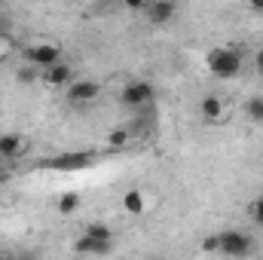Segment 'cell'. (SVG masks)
<instances>
[{
    "label": "cell",
    "mask_w": 263,
    "mask_h": 260,
    "mask_svg": "<svg viewBox=\"0 0 263 260\" xmlns=\"http://www.w3.org/2000/svg\"><path fill=\"white\" fill-rule=\"evenodd\" d=\"M205 67H208V73L217 77V80H233V77H239V70H242V52L233 49V46H214V49L205 55Z\"/></svg>",
    "instance_id": "1"
},
{
    "label": "cell",
    "mask_w": 263,
    "mask_h": 260,
    "mask_svg": "<svg viewBox=\"0 0 263 260\" xmlns=\"http://www.w3.org/2000/svg\"><path fill=\"white\" fill-rule=\"evenodd\" d=\"M153 86L147 83V80H132L123 86V92H120V101H123V107H132V110H138V107H147L150 101H153Z\"/></svg>",
    "instance_id": "2"
},
{
    "label": "cell",
    "mask_w": 263,
    "mask_h": 260,
    "mask_svg": "<svg viewBox=\"0 0 263 260\" xmlns=\"http://www.w3.org/2000/svg\"><path fill=\"white\" fill-rule=\"evenodd\" d=\"M254 251V242L251 236H245L242 230H227L220 233V254L227 257H248Z\"/></svg>",
    "instance_id": "3"
},
{
    "label": "cell",
    "mask_w": 263,
    "mask_h": 260,
    "mask_svg": "<svg viewBox=\"0 0 263 260\" xmlns=\"http://www.w3.org/2000/svg\"><path fill=\"white\" fill-rule=\"evenodd\" d=\"M98 95H101V83H98V80H70L67 101H70L73 107H86V104H92Z\"/></svg>",
    "instance_id": "4"
},
{
    "label": "cell",
    "mask_w": 263,
    "mask_h": 260,
    "mask_svg": "<svg viewBox=\"0 0 263 260\" xmlns=\"http://www.w3.org/2000/svg\"><path fill=\"white\" fill-rule=\"evenodd\" d=\"M25 62H31V65H37L40 70H46L49 65L62 62V49L55 43H34V46L25 49Z\"/></svg>",
    "instance_id": "5"
},
{
    "label": "cell",
    "mask_w": 263,
    "mask_h": 260,
    "mask_svg": "<svg viewBox=\"0 0 263 260\" xmlns=\"http://www.w3.org/2000/svg\"><path fill=\"white\" fill-rule=\"evenodd\" d=\"M144 15L150 25H168L178 15V0H147Z\"/></svg>",
    "instance_id": "6"
},
{
    "label": "cell",
    "mask_w": 263,
    "mask_h": 260,
    "mask_svg": "<svg viewBox=\"0 0 263 260\" xmlns=\"http://www.w3.org/2000/svg\"><path fill=\"white\" fill-rule=\"evenodd\" d=\"M92 159H95V153H62V156L49 159L46 165L49 169H59V172H73V169H86Z\"/></svg>",
    "instance_id": "7"
},
{
    "label": "cell",
    "mask_w": 263,
    "mask_h": 260,
    "mask_svg": "<svg viewBox=\"0 0 263 260\" xmlns=\"http://www.w3.org/2000/svg\"><path fill=\"white\" fill-rule=\"evenodd\" d=\"M199 114H202L205 123H223V120H227V107H223V101H220L217 95H202Z\"/></svg>",
    "instance_id": "8"
},
{
    "label": "cell",
    "mask_w": 263,
    "mask_h": 260,
    "mask_svg": "<svg viewBox=\"0 0 263 260\" xmlns=\"http://www.w3.org/2000/svg\"><path fill=\"white\" fill-rule=\"evenodd\" d=\"M25 147H28L25 135H18V132L0 135V159H18L25 153Z\"/></svg>",
    "instance_id": "9"
},
{
    "label": "cell",
    "mask_w": 263,
    "mask_h": 260,
    "mask_svg": "<svg viewBox=\"0 0 263 260\" xmlns=\"http://www.w3.org/2000/svg\"><path fill=\"white\" fill-rule=\"evenodd\" d=\"M43 80H46L49 86L65 89V86H70V80H73V70H70V65H65V62H55V65H49L43 70Z\"/></svg>",
    "instance_id": "10"
},
{
    "label": "cell",
    "mask_w": 263,
    "mask_h": 260,
    "mask_svg": "<svg viewBox=\"0 0 263 260\" xmlns=\"http://www.w3.org/2000/svg\"><path fill=\"white\" fill-rule=\"evenodd\" d=\"M73 251H77V254H107V251H110V242H101V239L83 233V236L73 242Z\"/></svg>",
    "instance_id": "11"
},
{
    "label": "cell",
    "mask_w": 263,
    "mask_h": 260,
    "mask_svg": "<svg viewBox=\"0 0 263 260\" xmlns=\"http://www.w3.org/2000/svg\"><path fill=\"white\" fill-rule=\"evenodd\" d=\"M123 205H126V211H129V214H144V193L132 187L129 193L123 196Z\"/></svg>",
    "instance_id": "12"
},
{
    "label": "cell",
    "mask_w": 263,
    "mask_h": 260,
    "mask_svg": "<svg viewBox=\"0 0 263 260\" xmlns=\"http://www.w3.org/2000/svg\"><path fill=\"white\" fill-rule=\"evenodd\" d=\"M80 193H62L59 196V214H65V217H70L77 208H80Z\"/></svg>",
    "instance_id": "13"
},
{
    "label": "cell",
    "mask_w": 263,
    "mask_h": 260,
    "mask_svg": "<svg viewBox=\"0 0 263 260\" xmlns=\"http://www.w3.org/2000/svg\"><path fill=\"white\" fill-rule=\"evenodd\" d=\"M245 117L251 123H263V95H254L245 101Z\"/></svg>",
    "instance_id": "14"
},
{
    "label": "cell",
    "mask_w": 263,
    "mask_h": 260,
    "mask_svg": "<svg viewBox=\"0 0 263 260\" xmlns=\"http://www.w3.org/2000/svg\"><path fill=\"white\" fill-rule=\"evenodd\" d=\"M15 77H18V83H25V86H31V83H37V80L43 77V70H40L37 65H31V62H28V65H22L18 70H15Z\"/></svg>",
    "instance_id": "15"
},
{
    "label": "cell",
    "mask_w": 263,
    "mask_h": 260,
    "mask_svg": "<svg viewBox=\"0 0 263 260\" xmlns=\"http://www.w3.org/2000/svg\"><path fill=\"white\" fill-rule=\"evenodd\" d=\"M129 141H132V132L129 129H114L110 135H107V147H110V150H123Z\"/></svg>",
    "instance_id": "16"
},
{
    "label": "cell",
    "mask_w": 263,
    "mask_h": 260,
    "mask_svg": "<svg viewBox=\"0 0 263 260\" xmlns=\"http://www.w3.org/2000/svg\"><path fill=\"white\" fill-rule=\"evenodd\" d=\"M83 233H89V236H95V239H101V242H114V230H110L107 224H98V220L89 224Z\"/></svg>",
    "instance_id": "17"
},
{
    "label": "cell",
    "mask_w": 263,
    "mask_h": 260,
    "mask_svg": "<svg viewBox=\"0 0 263 260\" xmlns=\"http://www.w3.org/2000/svg\"><path fill=\"white\" fill-rule=\"evenodd\" d=\"M248 214H251V220H254L257 227H263V193L257 196L251 205H248Z\"/></svg>",
    "instance_id": "18"
},
{
    "label": "cell",
    "mask_w": 263,
    "mask_h": 260,
    "mask_svg": "<svg viewBox=\"0 0 263 260\" xmlns=\"http://www.w3.org/2000/svg\"><path fill=\"white\" fill-rule=\"evenodd\" d=\"M202 251H220V233H217V236H208V239L202 242Z\"/></svg>",
    "instance_id": "19"
},
{
    "label": "cell",
    "mask_w": 263,
    "mask_h": 260,
    "mask_svg": "<svg viewBox=\"0 0 263 260\" xmlns=\"http://www.w3.org/2000/svg\"><path fill=\"white\" fill-rule=\"evenodd\" d=\"M123 3L129 6L132 12H144V9H147V0H123Z\"/></svg>",
    "instance_id": "20"
},
{
    "label": "cell",
    "mask_w": 263,
    "mask_h": 260,
    "mask_svg": "<svg viewBox=\"0 0 263 260\" xmlns=\"http://www.w3.org/2000/svg\"><path fill=\"white\" fill-rule=\"evenodd\" d=\"M254 67L263 73V49H257V55H254Z\"/></svg>",
    "instance_id": "21"
},
{
    "label": "cell",
    "mask_w": 263,
    "mask_h": 260,
    "mask_svg": "<svg viewBox=\"0 0 263 260\" xmlns=\"http://www.w3.org/2000/svg\"><path fill=\"white\" fill-rule=\"evenodd\" d=\"M248 6H251V9H257V12H263V0H248Z\"/></svg>",
    "instance_id": "22"
},
{
    "label": "cell",
    "mask_w": 263,
    "mask_h": 260,
    "mask_svg": "<svg viewBox=\"0 0 263 260\" xmlns=\"http://www.w3.org/2000/svg\"><path fill=\"white\" fill-rule=\"evenodd\" d=\"M3 184H6V169L0 165V187H3Z\"/></svg>",
    "instance_id": "23"
},
{
    "label": "cell",
    "mask_w": 263,
    "mask_h": 260,
    "mask_svg": "<svg viewBox=\"0 0 263 260\" xmlns=\"http://www.w3.org/2000/svg\"><path fill=\"white\" fill-rule=\"evenodd\" d=\"M0 3H3V0H0Z\"/></svg>",
    "instance_id": "24"
}]
</instances>
